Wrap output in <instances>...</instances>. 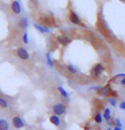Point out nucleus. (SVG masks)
Returning <instances> with one entry per match:
<instances>
[{"instance_id":"obj_25","label":"nucleus","mask_w":125,"mask_h":130,"mask_svg":"<svg viewBox=\"0 0 125 130\" xmlns=\"http://www.w3.org/2000/svg\"><path fill=\"white\" fill-rule=\"evenodd\" d=\"M100 88H101V86H94V87H91L90 88V89L91 90H95V91H98V90H99Z\"/></svg>"},{"instance_id":"obj_15","label":"nucleus","mask_w":125,"mask_h":130,"mask_svg":"<svg viewBox=\"0 0 125 130\" xmlns=\"http://www.w3.org/2000/svg\"><path fill=\"white\" fill-rule=\"evenodd\" d=\"M103 119H104V118H103V115L100 113V111H98L94 117V121L95 122V123H97V124L102 123Z\"/></svg>"},{"instance_id":"obj_24","label":"nucleus","mask_w":125,"mask_h":130,"mask_svg":"<svg viewBox=\"0 0 125 130\" xmlns=\"http://www.w3.org/2000/svg\"><path fill=\"white\" fill-rule=\"evenodd\" d=\"M119 108L121 110H123V111H125V100L120 103V104H119Z\"/></svg>"},{"instance_id":"obj_11","label":"nucleus","mask_w":125,"mask_h":130,"mask_svg":"<svg viewBox=\"0 0 125 130\" xmlns=\"http://www.w3.org/2000/svg\"><path fill=\"white\" fill-rule=\"evenodd\" d=\"M57 90H58V92L60 93V94L61 95V96L64 98V99L67 100V101H69L70 94H69V93H68L67 90L64 89V88L61 87V86H58V87H57Z\"/></svg>"},{"instance_id":"obj_9","label":"nucleus","mask_w":125,"mask_h":130,"mask_svg":"<svg viewBox=\"0 0 125 130\" xmlns=\"http://www.w3.org/2000/svg\"><path fill=\"white\" fill-rule=\"evenodd\" d=\"M50 122L51 124H53L54 126L55 127H60V123H61V120L59 116H56V115H51L50 117Z\"/></svg>"},{"instance_id":"obj_13","label":"nucleus","mask_w":125,"mask_h":130,"mask_svg":"<svg viewBox=\"0 0 125 130\" xmlns=\"http://www.w3.org/2000/svg\"><path fill=\"white\" fill-rule=\"evenodd\" d=\"M103 118L106 120V122H109L112 119V113H111V110L109 108H106L104 110V113H103Z\"/></svg>"},{"instance_id":"obj_6","label":"nucleus","mask_w":125,"mask_h":130,"mask_svg":"<svg viewBox=\"0 0 125 130\" xmlns=\"http://www.w3.org/2000/svg\"><path fill=\"white\" fill-rule=\"evenodd\" d=\"M69 20L72 23H73L74 25H80L81 24V20L79 18V16L77 15V13L72 10L70 11L69 14Z\"/></svg>"},{"instance_id":"obj_3","label":"nucleus","mask_w":125,"mask_h":130,"mask_svg":"<svg viewBox=\"0 0 125 130\" xmlns=\"http://www.w3.org/2000/svg\"><path fill=\"white\" fill-rule=\"evenodd\" d=\"M12 125L14 126V128L16 129H21L25 127V122L22 119V117H21L20 116H14L12 117Z\"/></svg>"},{"instance_id":"obj_27","label":"nucleus","mask_w":125,"mask_h":130,"mask_svg":"<svg viewBox=\"0 0 125 130\" xmlns=\"http://www.w3.org/2000/svg\"><path fill=\"white\" fill-rule=\"evenodd\" d=\"M112 130H123V129L121 128V127H115Z\"/></svg>"},{"instance_id":"obj_21","label":"nucleus","mask_w":125,"mask_h":130,"mask_svg":"<svg viewBox=\"0 0 125 130\" xmlns=\"http://www.w3.org/2000/svg\"><path fill=\"white\" fill-rule=\"evenodd\" d=\"M22 41L25 44H28L29 43V36L27 32H25L22 36Z\"/></svg>"},{"instance_id":"obj_2","label":"nucleus","mask_w":125,"mask_h":130,"mask_svg":"<svg viewBox=\"0 0 125 130\" xmlns=\"http://www.w3.org/2000/svg\"><path fill=\"white\" fill-rule=\"evenodd\" d=\"M15 54L17 57L22 60H28L30 59V54L25 48L23 47H19L15 50Z\"/></svg>"},{"instance_id":"obj_18","label":"nucleus","mask_w":125,"mask_h":130,"mask_svg":"<svg viewBox=\"0 0 125 130\" xmlns=\"http://www.w3.org/2000/svg\"><path fill=\"white\" fill-rule=\"evenodd\" d=\"M67 70L68 72H69L71 74H77V68L75 67L74 65H72V64H69V65H67Z\"/></svg>"},{"instance_id":"obj_7","label":"nucleus","mask_w":125,"mask_h":130,"mask_svg":"<svg viewBox=\"0 0 125 130\" xmlns=\"http://www.w3.org/2000/svg\"><path fill=\"white\" fill-rule=\"evenodd\" d=\"M11 10L15 14H20L21 13V4H20V3L17 1V0H14V1L11 3Z\"/></svg>"},{"instance_id":"obj_22","label":"nucleus","mask_w":125,"mask_h":130,"mask_svg":"<svg viewBox=\"0 0 125 130\" xmlns=\"http://www.w3.org/2000/svg\"><path fill=\"white\" fill-rule=\"evenodd\" d=\"M114 122H115V124H116V127H121V128H122L123 124H122V121L119 118H115Z\"/></svg>"},{"instance_id":"obj_16","label":"nucleus","mask_w":125,"mask_h":130,"mask_svg":"<svg viewBox=\"0 0 125 130\" xmlns=\"http://www.w3.org/2000/svg\"><path fill=\"white\" fill-rule=\"evenodd\" d=\"M57 40L60 43L63 45H67L68 43L70 42V39L66 36H59L57 38Z\"/></svg>"},{"instance_id":"obj_4","label":"nucleus","mask_w":125,"mask_h":130,"mask_svg":"<svg viewBox=\"0 0 125 130\" xmlns=\"http://www.w3.org/2000/svg\"><path fill=\"white\" fill-rule=\"evenodd\" d=\"M105 71V67L102 64L98 63L94 66V67L91 70V75L93 77H100Z\"/></svg>"},{"instance_id":"obj_5","label":"nucleus","mask_w":125,"mask_h":130,"mask_svg":"<svg viewBox=\"0 0 125 130\" xmlns=\"http://www.w3.org/2000/svg\"><path fill=\"white\" fill-rule=\"evenodd\" d=\"M111 91H112L111 87H110L109 84H107V85H105L100 88V89L97 91V94L100 95V96H108L110 94V93H111Z\"/></svg>"},{"instance_id":"obj_29","label":"nucleus","mask_w":125,"mask_h":130,"mask_svg":"<svg viewBox=\"0 0 125 130\" xmlns=\"http://www.w3.org/2000/svg\"><path fill=\"white\" fill-rule=\"evenodd\" d=\"M106 130H112V127H108V128H107Z\"/></svg>"},{"instance_id":"obj_26","label":"nucleus","mask_w":125,"mask_h":130,"mask_svg":"<svg viewBox=\"0 0 125 130\" xmlns=\"http://www.w3.org/2000/svg\"><path fill=\"white\" fill-rule=\"evenodd\" d=\"M120 83H121L122 85L125 86V77L124 78H122V79L120 80Z\"/></svg>"},{"instance_id":"obj_23","label":"nucleus","mask_w":125,"mask_h":130,"mask_svg":"<svg viewBox=\"0 0 125 130\" xmlns=\"http://www.w3.org/2000/svg\"><path fill=\"white\" fill-rule=\"evenodd\" d=\"M124 77H125V73H117L114 77V78H124Z\"/></svg>"},{"instance_id":"obj_12","label":"nucleus","mask_w":125,"mask_h":130,"mask_svg":"<svg viewBox=\"0 0 125 130\" xmlns=\"http://www.w3.org/2000/svg\"><path fill=\"white\" fill-rule=\"evenodd\" d=\"M39 21H40L41 25H43V26H47V27L51 25L50 19L49 18L48 16H46V15L40 17V19H39Z\"/></svg>"},{"instance_id":"obj_17","label":"nucleus","mask_w":125,"mask_h":130,"mask_svg":"<svg viewBox=\"0 0 125 130\" xmlns=\"http://www.w3.org/2000/svg\"><path fill=\"white\" fill-rule=\"evenodd\" d=\"M46 61H47V64L48 66L51 68L54 67V61L52 60V58H51V55H50V52H47L46 53Z\"/></svg>"},{"instance_id":"obj_10","label":"nucleus","mask_w":125,"mask_h":130,"mask_svg":"<svg viewBox=\"0 0 125 130\" xmlns=\"http://www.w3.org/2000/svg\"><path fill=\"white\" fill-rule=\"evenodd\" d=\"M34 27H35L37 30L39 31V32H41L43 34H46V33L50 32V28L47 27V26H44L41 25V24L35 23V24H34Z\"/></svg>"},{"instance_id":"obj_20","label":"nucleus","mask_w":125,"mask_h":130,"mask_svg":"<svg viewBox=\"0 0 125 130\" xmlns=\"http://www.w3.org/2000/svg\"><path fill=\"white\" fill-rule=\"evenodd\" d=\"M108 103H109V105H111V106L112 107H115V106H117V100L116 98H114V97H111V98H109L108 99Z\"/></svg>"},{"instance_id":"obj_14","label":"nucleus","mask_w":125,"mask_h":130,"mask_svg":"<svg viewBox=\"0 0 125 130\" xmlns=\"http://www.w3.org/2000/svg\"><path fill=\"white\" fill-rule=\"evenodd\" d=\"M0 130H9V124L5 119H0Z\"/></svg>"},{"instance_id":"obj_19","label":"nucleus","mask_w":125,"mask_h":130,"mask_svg":"<svg viewBox=\"0 0 125 130\" xmlns=\"http://www.w3.org/2000/svg\"><path fill=\"white\" fill-rule=\"evenodd\" d=\"M0 107L2 109H7L9 107V103L7 101V100L3 97H0Z\"/></svg>"},{"instance_id":"obj_8","label":"nucleus","mask_w":125,"mask_h":130,"mask_svg":"<svg viewBox=\"0 0 125 130\" xmlns=\"http://www.w3.org/2000/svg\"><path fill=\"white\" fill-rule=\"evenodd\" d=\"M18 26L23 30H26V28L28 27L29 26V21L28 19L26 18V17H21L18 21Z\"/></svg>"},{"instance_id":"obj_28","label":"nucleus","mask_w":125,"mask_h":130,"mask_svg":"<svg viewBox=\"0 0 125 130\" xmlns=\"http://www.w3.org/2000/svg\"><path fill=\"white\" fill-rule=\"evenodd\" d=\"M84 130H89V127H84Z\"/></svg>"},{"instance_id":"obj_1","label":"nucleus","mask_w":125,"mask_h":130,"mask_svg":"<svg viewBox=\"0 0 125 130\" xmlns=\"http://www.w3.org/2000/svg\"><path fill=\"white\" fill-rule=\"evenodd\" d=\"M52 111L54 115L56 116H62L63 114H65V112L67 111V105L61 102L56 103L53 105L52 107Z\"/></svg>"}]
</instances>
